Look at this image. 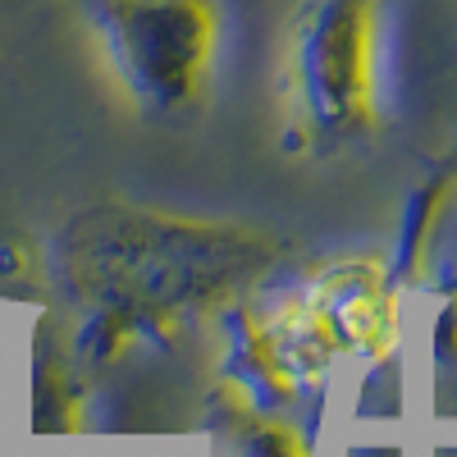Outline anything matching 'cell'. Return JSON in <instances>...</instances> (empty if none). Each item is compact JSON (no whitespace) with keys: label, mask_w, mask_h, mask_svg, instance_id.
Instances as JSON below:
<instances>
[{"label":"cell","mask_w":457,"mask_h":457,"mask_svg":"<svg viewBox=\"0 0 457 457\" xmlns=\"http://www.w3.org/2000/svg\"><path fill=\"white\" fill-rule=\"evenodd\" d=\"M379 0H312L293 28L288 87L325 133H348L370 114V51Z\"/></svg>","instance_id":"obj_2"},{"label":"cell","mask_w":457,"mask_h":457,"mask_svg":"<svg viewBox=\"0 0 457 457\" xmlns=\"http://www.w3.org/2000/svg\"><path fill=\"white\" fill-rule=\"evenodd\" d=\"M325 353H385L394 343V293L385 288L375 265H338L320 275L307 302H297Z\"/></svg>","instance_id":"obj_3"},{"label":"cell","mask_w":457,"mask_h":457,"mask_svg":"<svg viewBox=\"0 0 457 457\" xmlns=\"http://www.w3.org/2000/svg\"><path fill=\"white\" fill-rule=\"evenodd\" d=\"M96 28L142 105L179 110L202 92L215 55L211 0H96Z\"/></svg>","instance_id":"obj_1"}]
</instances>
